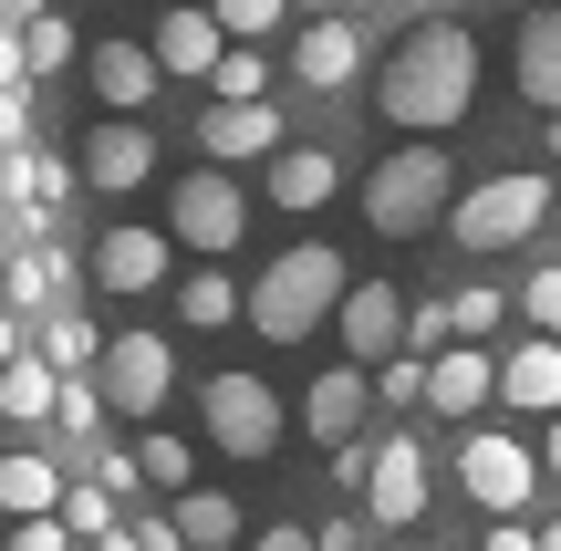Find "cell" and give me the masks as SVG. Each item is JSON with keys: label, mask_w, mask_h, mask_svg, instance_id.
<instances>
[{"label": "cell", "mask_w": 561, "mask_h": 551, "mask_svg": "<svg viewBox=\"0 0 561 551\" xmlns=\"http://www.w3.org/2000/svg\"><path fill=\"white\" fill-rule=\"evenodd\" d=\"M208 21H219L229 42H250V53H261L280 21H291V0H208Z\"/></svg>", "instance_id": "obj_33"}, {"label": "cell", "mask_w": 561, "mask_h": 551, "mask_svg": "<svg viewBox=\"0 0 561 551\" xmlns=\"http://www.w3.org/2000/svg\"><path fill=\"white\" fill-rule=\"evenodd\" d=\"M21 136H32V94H0V157H21Z\"/></svg>", "instance_id": "obj_41"}, {"label": "cell", "mask_w": 561, "mask_h": 551, "mask_svg": "<svg viewBox=\"0 0 561 551\" xmlns=\"http://www.w3.org/2000/svg\"><path fill=\"white\" fill-rule=\"evenodd\" d=\"M146 53H157L167 83H208L219 53H229V32L208 21V0H178V11H157V42H146Z\"/></svg>", "instance_id": "obj_14"}, {"label": "cell", "mask_w": 561, "mask_h": 551, "mask_svg": "<svg viewBox=\"0 0 561 551\" xmlns=\"http://www.w3.org/2000/svg\"><path fill=\"white\" fill-rule=\"evenodd\" d=\"M83 83H94V104L115 125H136V104H157V53H146V42H94V53H83Z\"/></svg>", "instance_id": "obj_16"}, {"label": "cell", "mask_w": 561, "mask_h": 551, "mask_svg": "<svg viewBox=\"0 0 561 551\" xmlns=\"http://www.w3.org/2000/svg\"><path fill=\"white\" fill-rule=\"evenodd\" d=\"M261 187H271V208L312 219V208H333V198H343V157H333V146H280Z\"/></svg>", "instance_id": "obj_21"}, {"label": "cell", "mask_w": 561, "mask_h": 551, "mask_svg": "<svg viewBox=\"0 0 561 551\" xmlns=\"http://www.w3.org/2000/svg\"><path fill=\"white\" fill-rule=\"evenodd\" d=\"M53 520H62L73 541H104V531H115V500H104L94 479H83V490H62V510H53Z\"/></svg>", "instance_id": "obj_35"}, {"label": "cell", "mask_w": 561, "mask_h": 551, "mask_svg": "<svg viewBox=\"0 0 561 551\" xmlns=\"http://www.w3.org/2000/svg\"><path fill=\"white\" fill-rule=\"evenodd\" d=\"M447 208H458L447 146H396V157L364 177V229H375V240H426V229H447Z\"/></svg>", "instance_id": "obj_4"}, {"label": "cell", "mask_w": 561, "mask_h": 551, "mask_svg": "<svg viewBox=\"0 0 561 551\" xmlns=\"http://www.w3.org/2000/svg\"><path fill=\"white\" fill-rule=\"evenodd\" d=\"M530 551H561V520H530Z\"/></svg>", "instance_id": "obj_51"}, {"label": "cell", "mask_w": 561, "mask_h": 551, "mask_svg": "<svg viewBox=\"0 0 561 551\" xmlns=\"http://www.w3.org/2000/svg\"><path fill=\"white\" fill-rule=\"evenodd\" d=\"M333 333H343V365H354V375H375V365H396V354H405V291H396V282H375V271H364V282L343 291V312H333Z\"/></svg>", "instance_id": "obj_10"}, {"label": "cell", "mask_w": 561, "mask_h": 551, "mask_svg": "<svg viewBox=\"0 0 561 551\" xmlns=\"http://www.w3.org/2000/svg\"><path fill=\"white\" fill-rule=\"evenodd\" d=\"M94 490L125 500V490H136V458H125V448H94Z\"/></svg>", "instance_id": "obj_39"}, {"label": "cell", "mask_w": 561, "mask_h": 551, "mask_svg": "<svg viewBox=\"0 0 561 551\" xmlns=\"http://www.w3.org/2000/svg\"><path fill=\"white\" fill-rule=\"evenodd\" d=\"M541 177L561 187V125H551V136H541Z\"/></svg>", "instance_id": "obj_49"}, {"label": "cell", "mask_w": 561, "mask_h": 551, "mask_svg": "<svg viewBox=\"0 0 561 551\" xmlns=\"http://www.w3.org/2000/svg\"><path fill=\"white\" fill-rule=\"evenodd\" d=\"M21 354H32V344H21V323L0 312V365H21Z\"/></svg>", "instance_id": "obj_48"}, {"label": "cell", "mask_w": 561, "mask_h": 551, "mask_svg": "<svg viewBox=\"0 0 561 551\" xmlns=\"http://www.w3.org/2000/svg\"><path fill=\"white\" fill-rule=\"evenodd\" d=\"M11 32H21V83H42V73L73 62V21L62 11H32V21H11Z\"/></svg>", "instance_id": "obj_30"}, {"label": "cell", "mask_w": 561, "mask_h": 551, "mask_svg": "<svg viewBox=\"0 0 561 551\" xmlns=\"http://www.w3.org/2000/svg\"><path fill=\"white\" fill-rule=\"evenodd\" d=\"M208 94H219V104H271V53L229 42V53H219V73H208Z\"/></svg>", "instance_id": "obj_31"}, {"label": "cell", "mask_w": 561, "mask_h": 551, "mask_svg": "<svg viewBox=\"0 0 561 551\" xmlns=\"http://www.w3.org/2000/svg\"><path fill=\"white\" fill-rule=\"evenodd\" d=\"M479 104V32L468 21H416L396 62L375 73V115L405 125V146H447Z\"/></svg>", "instance_id": "obj_1"}, {"label": "cell", "mask_w": 561, "mask_h": 551, "mask_svg": "<svg viewBox=\"0 0 561 551\" xmlns=\"http://www.w3.org/2000/svg\"><path fill=\"white\" fill-rule=\"evenodd\" d=\"M530 479H541L530 437H500V427H479V437L458 448V490L479 500L489 520H520V510H530Z\"/></svg>", "instance_id": "obj_9"}, {"label": "cell", "mask_w": 561, "mask_h": 551, "mask_svg": "<svg viewBox=\"0 0 561 551\" xmlns=\"http://www.w3.org/2000/svg\"><path fill=\"white\" fill-rule=\"evenodd\" d=\"M343 291H354V261H343L333 240H291L261 282L240 291V312H250L261 344H312V333L343 312Z\"/></svg>", "instance_id": "obj_2"}, {"label": "cell", "mask_w": 561, "mask_h": 551, "mask_svg": "<svg viewBox=\"0 0 561 551\" xmlns=\"http://www.w3.org/2000/svg\"><path fill=\"white\" fill-rule=\"evenodd\" d=\"M396 11H416V21H437V11H447V0H396Z\"/></svg>", "instance_id": "obj_53"}, {"label": "cell", "mask_w": 561, "mask_h": 551, "mask_svg": "<svg viewBox=\"0 0 561 551\" xmlns=\"http://www.w3.org/2000/svg\"><path fill=\"white\" fill-rule=\"evenodd\" d=\"M198 427H208V448L219 458H280V395L261 386V375H208L198 386Z\"/></svg>", "instance_id": "obj_6"}, {"label": "cell", "mask_w": 561, "mask_h": 551, "mask_svg": "<svg viewBox=\"0 0 561 551\" xmlns=\"http://www.w3.org/2000/svg\"><path fill=\"white\" fill-rule=\"evenodd\" d=\"M489 11H520V0H489Z\"/></svg>", "instance_id": "obj_54"}, {"label": "cell", "mask_w": 561, "mask_h": 551, "mask_svg": "<svg viewBox=\"0 0 561 551\" xmlns=\"http://www.w3.org/2000/svg\"><path fill=\"white\" fill-rule=\"evenodd\" d=\"M53 427H62V437H94V427H104V395L83 386V375H73V386L53 395Z\"/></svg>", "instance_id": "obj_38"}, {"label": "cell", "mask_w": 561, "mask_h": 551, "mask_svg": "<svg viewBox=\"0 0 561 551\" xmlns=\"http://www.w3.org/2000/svg\"><path fill=\"white\" fill-rule=\"evenodd\" d=\"M510 312H530V333H551V344H561V261H530L520 291H510Z\"/></svg>", "instance_id": "obj_32"}, {"label": "cell", "mask_w": 561, "mask_h": 551, "mask_svg": "<svg viewBox=\"0 0 561 551\" xmlns=\"http://www.w3.org/2000/svg\"><path fill=\"white\" fill-rule=\"evenodd\" d=\"M53 395H62V375L42 365V354L0 365V416H11V427H53Z\"/></svg>", "instance_id": "obj_26"}, {"label": "cell", "mask_w": 561, "mask_h": 551, "mask_svg": "<svg viewBox=\"0 0 561 551\" xmlns=\"http://www.w3.org/2000/svg\"><path fill=\"white\" fill-rule=\"evenodd\" d=\"M0 187H11L21 219H53V208L73 198V157H32V146H21V157H0Z\"/></svg>", "instance_id": "obj_24"}, {"label": "cell", "mask_w": 561, "mask_h": 551, "mask_svg": "<svg viewBox=\"0 0 561 551\" xmlns=\"http://www.w3.org/2000/svg\"><path fill=\"white\" fill-rule=\"evenodd\" d=\"M178 323H187V333L240 323V282H229V271H178Z\"/></svg>", "instance_id": "obj_28"}, {"label": "cell", "mask_w": 561, "mask_h": 551, "mask_svg": "<svg viewBox=\"0 0 561 551\" xmlns=\"http://www.w3.org/2000/svg\"><path fill=\"white\" fill-rule=\"evenodd\" d=\"M94 395H104V416H157L167 395H178V344L167 333H115L104 344V365H94Z\"/></svg>", "instance_id": "obj_7"}, {"label": "cell", "mask_w": 561, "mask_h": 551, "mask_svg": "<svg viewBox=\"0 0 561 551\" xmlns=\"http://www.w3.org/2000/svg\"><path fill=\"white\" fill-rule=\"evenodd\" d=\"M250 240V187L219 177V167H187L167 187V250H198V261H229Z\"/></svg>", "instance_id": "obj_5"}, {"label": "cell", "mask_w": 561, "mask_h": 551, "mask_svg": "<svg viewBox=\"0 0 561 551\" xmlns=\"http://www.w3.org/2000/svg\"><path fill=\"white\" fill-rule=\"evenodd\" d=\"M136 479H157V490H198V458H187V437H146V448H136Z\"/></svg>", "instance_id": "obj_34"}, {"label": "cell", "mask_w": 561, "mask_h": 551, "mask_svg": "<svg viewBox=\"0 0 561 551\" xmlns=\"http://www.w3.org/2000/svg\"><path fill=\"white\" fill-rule=\"evenodd\" d=\"M240 551H312V531H301V520H271L261 541H240Z\"/></svg>", "instance_id": "obj_44"}, {"label": "cell", "mask_w": 561, "mask_h": 551, "mask_svg": "<svg viewBox=\"0 0 561 551\" xmlns=\"http://www.w3.org/2000/svg\"><path fill=\"white\" fill-rule=\"evenodd\" d=\"M364 386H375V406H426V365H416V354H396V365H375V375H364Z\"/></svg>", "instance_id": "obj_36"}, {"label": "cell", "mask_w": 561, "mask_h": 551, "mask_svg": "<svg viewBox=\"0 0 561 551\" xmlns=\"http://www.w3.org/2000/svg\"><path fill=\"white\" fill-rule=\"evenodd\" d=\"M0 94H21V32L0 21Z\"/></svg>", "instance_id": "obj_45"}, {"label": "cell", "mask_w": 561, "mask_h": 551, "mask_svg": "<svg viewBox=\"0 0 561 551\" xmlns=\"http://www.w3.org/2000/svg\"><path fill=\"white\" fill-rule=\"evenodd\" d=\"M405 354H416V365L447 354V302H405Z\"/></svg>", "instance_id": "obj_37"}, {"label": "cell", "mask_w": 561, "mask_h": 551, "mask_svg": "<svg viewBox=\"0 0 561 551\" xmlns=\"http://www.w3.org/2000/svg\"><path fill=\"white\" fill-rule=\"evenodd\" d=\"M312 551H364V510H343V520H322Z\"/></svg>", "instance_id": "obj_43"}, {"label": "cell", "mask_w": 561, "mask_h": 551, "mask_svg": "<svg viewBox=\"0 0 561 551\" xmlns=\"http://www.w3.org/2000/svg\"><path fill=\"white\" fill-rule=\"evenodd\" d=\"M73 177L94 187V198H136V187L157 177V136H146V125H115V115H104L94 136H83V157H73Z\"/></svg>", "instance_id": "obj_12"}, {"label": "cell", "mask_w": 561, "mask_h": 551, "mask_svg": "<svg viewBox=\"0 0 561 551\" xmlns=\"http://www.w3.org/2000/svg\"><path fill=\"white\" fill-rule=\"evenodd\" d=\"M32 354H42V365H53V375H62V386H73V375H83V365H104V333H94V323H83V312H73V302H62V312H53V323H42V333H32Z\"/></svg>", "instance_id": "obj_27"}, {"label": "cell", "mask_w": 561, "mask_h": 551, "mask_svg": "<svg viewBox=\"0 0 561 551\" xmlns=\"http://www.w3.org/2000/svg\"><path fill=\"white\" fill-rule=\"evenodd\" d=\"M364 469H375V448H333V490L364 500Z\"/></svg>", "instance_id": "obj_42"}, {"label": "cell", "mask_w": 561, "mask_h": 551, "mask_svg": "<svg viewBox=\"0 0 561 551\" xmlns=\"http://www.w3.org/2000/svg\"><path fill=\"white\" fill-rule=\"evenodd\" d=\"M167 531H178V551H240V500L229 490H187L178 510H167Z\"/></svg>", "instance_id": "obj_25"}, {"label": "cell", "mask_w": 561, "mask_h": 551, "mask_svg": "<svg viewBox=\"0 0 561 551\" xmlns=\"http://www.w3.org/2000/svg\"><path fill=\"white\" fill-rule=\"evenodd\" d=\"M0 510L11 520H53L62 510V469L42 448H0Z\"/></svg>", "instance_id": "obj_23"}, {"label": "cell", "mask_w": 561, "mask_h": 551, "mask_svg": "<svg viewBox=\"0 0 561 551\" xmlns=\"http://www.w3.org/2000/svg\"><path fill=\"white\" fill-rule=\"evenodd\" d=\"M426 490H437V469H426L416 437H375V469H364V531H416L426 520Z\"/></svg>", "instance_id": "obj_8"}, {"label": "cell", "mask_w": 561, "mask_h": 551, "mask_svg": "<svg viewBox=\"0 0 561 551\" xmlns=\"http://www.w3.org/2000/svg\"><path fill=\"white\" fill-rule=\"evenodd\" d=\"M364 406H375V386H364L354 365H322L312 395H301V427H312L322 448H364Z\"/></svg>", "instance_id": "obj_20"}, {"label": "cell", "mask_w": 561, "mask_h": 551, "mask_svg": "<svg viewBox=\"0 0 561 551\" xmlns=\"http://www.w3.org/2000/svg\"><path fill=\"white\" fill-rule=\"evenodd\" d=\"M500 406L510 416H541V427L561 416V344H551V333H530V344L500 354Z\"/></svg>", "instance_id": "obj_19"}, {"label": "cell", "mask_w": 561, "mask_h": 551, "mask_svg": "<svg viewBox=\"0 0 561 551\" xmlns=\"http://www.w3.org/2000/svg\"><path fill=\"white\" fill-rule=\"evenodd\" d=\"M426 406H437L447 427L489 416V406H500V354H479V344H447L437 365H426Z\"/></svg>", "instance_id": "obj_15"}, {"label": "cell", "mask_w": 561, "mask_h": 551, "mask_svg": "<svg viewBox=\"0 0 561 551\" xmlns=\"http://www.w3.org/2000/svg\"><path fill=\"white\" fill-rule=\"evenodd\" d=\"M136 551H178V531L167 520H136Z\"/></svg>", "instance_id": "obj_47"}, {"label": "cell", "mask_w": 561, "mask_h": 551, "mask_svg": "<svg viewBox=\"0 0 561 551\" xmlns=\"http://www.w3.org/2000/svg\"><path fill=\"white\" fill-rule=\"evenodd\" d=\"M510 83H520L530 115H551V125H561V11H541V0H530L520 42H510Z\"/></svg>", "instance_id": "obj_17"}, {"label": "cell", "mask_w": 561, "mask_h": 551, "mask_svg": "<svg viewBox=\"0 0 561 551\" xmlns=\"http://www.w3.org/2000/svg\"><path fill=\"white\" fill-rule=\"evenodd\" d=\"M551 198H561V187L541 177V167H500V177H468V187H458V208H447V240H458L468 261L530 250V240H541V219H551Z\"/></svg>", "instance_id": "obj_3"}, {"label": "cell", "mask_w": 561, "mask_h": 551, "mask_svg": "<svg viewBox=\"0 0 561 551\" xmlns=\"http://www.w3.org/2000/svg\"><path fill=\"white\" fill-rule=\"evenodd\" d=\"M11 551H73V531L62 520H11Z\"/></svg>", "instance_id": "obj_40"}, {"label": "cell", "mask_w": 561, "mask_h": 551, "mask_svg": "<svg viewBox=\"0 0 561 551\" xmlns=\"http://www.w3.org/2000/svg\"><path fill=\"white\" fill-rule=\"evenodd\" d=\"M198 157L219 167V177L229 167H271L280 157V104H208L198 115Z\"/></svg>", "instance_id": "obj_13"}, {"label": "cell", "mask_w": 561, "mask_h": 551, "mask_svg": "<svg viewBox=\"0 0 561 551\" xmlns=\"http://www.w3.org/2000/svg\"><path fill=\"white\" fill-rule=\"evenodd\" d=\"M541 469L561 479V416H551V427H541Z\"/></svg>", "instance_id": "obj_50"}, {"label": "cell", "mask_w": 561, "mask_h": 551, "mask_svg": "<svg viewBox=\"0 0 561 551\" xmlns=\"http://www.w3.org/2000/svg\"><path fill=\"white\" fill-rule=\"evenodd\" d=\"M510 323V291L500 282H458V291H447V344H479L489 354V333H500Z\"/></svg>", "instance_id": "obj_29"}, {"label": "cell", "mask_w": 561, "mask_h": 551, "mask_svg": "<svg viewBox=\"0 0 561 551\" xmlns=\"http://www.w3.org/2000/svg\"><path fill=\"white\" fill-rule=\"evenodd\" d=\"M291 83H301V94H343V83H364V21L354 11H312L291 32Z\"/></svg>", "instance_id": "obj_11"}, {"label": "cell", "mask_w": 561, "mask_h": 551, "mask_svg": "<svg viewBox=\"0 0 561 551\" xmlns=\"http://www.w3.org/2000/svg\"><path fill=\"white\" fill-rule=\"evenodd\" d=\"M62 271H73L62 250H21V261L0 271V312H11V323L42 312V323H53V312H62Z\"/></svg>", "instance_id": "obj_22"}, {"label": "cell", "mask_w": 561, "mask_h": 551, "mask_svg": "<svg viewBox=\"0 0 561 551\" xmlns=\"http://www.w3.org/2000/svg\"><path fill=\"white\" fill-rule=\"evenodd\" d=\"M83 551H136V531H104V541H83Z\"/></svg>", "instance_id": "obj_52"}, {"label": "cell", "mask_w": 561, "mask_h": 551, "mask_svg": "<svg viewBox=\"0 0 561 551\" xmlns=\"http://www.w3.org/2000/svg\"><path fill=\"white\" fill-rule=\"evenodd\" d=\"M479 551H530V531H520V520H489V541Z\"/></svg>", "instance_id": "obj_46"}, {"label": "cell", "mask_w": 561, "mask_h": 551, "mask_svg": "<svg viewBox=\"0 0 561 551\" xmlns=\"http://www.w3.org/2000/svg\"><path fill=\"white\" fill-rule=\"evenodd\" d=\"M167 271H178L167 229H136V219H125V229H104V240H94V282H104V291H125V302H136V291H157Z\"/></svg>", "instance_id": "obj_18"}]
</instances>
